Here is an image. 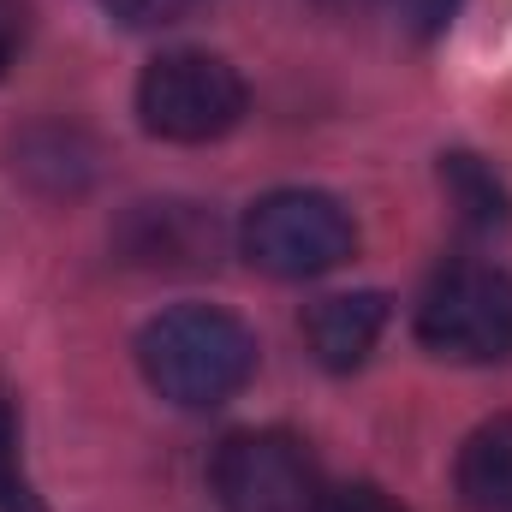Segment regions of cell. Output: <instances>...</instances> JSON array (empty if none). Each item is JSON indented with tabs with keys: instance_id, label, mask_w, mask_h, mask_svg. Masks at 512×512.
Returning a JSON list of instances; mask_svg holds the SVG:
<instances>
[{
	"instance_id": "2",
	"label": "cell",
	"mask_w": 512,
	"mask_h": 512,
	"mask_svg": "<svg viewBox=\"0 0 512 512\" xmlns=\"http://www.w3.org/2000/svg\"><path fill=\"white\" fill-rule=\"evenodd\" d=\"M245 78L221 60V54H203V48H179V54H161L149 60L143 84H137V114L143 131L167 137V143H215L245 120Z\"/></svg>"
},
{
	"instance_id": "1",
	"label": "cell",
	"mask_w": 512,
	"mask_h": 512,
	"mask_svg": "<svg viewBox=\"0 0 512 512\" xmlns=\"http://www.w3.org/2000/svg\"><path fill=\"white\" fill-rule=\"evenodd\" d=\"M137 364L161 399L185 411H209L251 382L256 340L239 316L215 304H179V310H161L137 334Z\"/></svg>"
},
{
	"instance_id": "10",
	"label": "cell",
	"mask_w": 512,
	"mask_h": 512,
	"mask_svg": "<svg viewBox=\"0 0 512 512\" xmlns=\"http://www.w3.org/2000/svg\"><path fill=\"white\" fill-rule=\"evenodd\" d=\"M18 405L12 393L0 387V512H42V495L24 471V453H18Z\"/></svg>"
},
{
	"instance_id": "14",
	"label": "cell",
	"mask_w": 512,
	"mask_h": 512,
	"mask_svg": "<svg viewBox=\"0 0 512 512\" xmlns=\"http://www.w3.org/2000/svg\"><path fill=\"white\" fill-rule=\"evenodd\" d=\"M18 36H24V6H18V0H0V78H6V66H12Z\"/></svg>"
},
{
	"instance_id": "11",
	"label": "cell",
	"mask_w": 512,
	"mask_h": 512,
	"mask_svg": "<svg viewBox=\"0 0 512 512\" xmlns=\"http://www.w3.org/2000/svg\"><path fill=\"white\" fill-rule=\"evenodd\" d=\"M203 0H102V12L108 18H120L131 30H155V24H179V18H191Z\"/></svg>"
},
{
	"instance_id": "5",
	"label": "cell",
	"mask_w": 512,
	"mask_h": 512,
	"mask_svg": "<svg viewBox=\"0 0 512 512\" xmlns=\"http://www.w3.org/2000/svg\"><path fill=\"white\" fill-rule=\"evenodd\" d=\"M209 483L227 512H316V459L286 429H239L221 441Z\"/></svg>"
},
{
	"instance_id": "13",
	"label": "cell",
	"mask_w": 512,
	"mask_h": 512,
	"mask_svg": "<svg viewBox=\"0 0 512 512\" xmlns=\"http://www.w3.org/2000/svg\"><path fill=\"white\" fill-rule=\"evenodd\" d=\"M399 6V18L417 30V36H441L447 24H453V12H459V0H393Z\"/></svg>"
},
{
	"instance_id": "7",
	"label": "cell",
	"mask_w": 512,
	"mask_h": 512,
	"mask_svg": "<svg viewBox=\"0 0 512 512\" xmlns=\"http://www.w3.org/2000/svg\"><path fill=\"white\" fill-rule=\"evenodd\" d=\"M131 262L143 268H179V262H203L215 251V221L191 203H137L120 233Z\"/></svg>"
},
{
	"instance_id": "6",
	"label": "cell",
	"mask_w": 512,
	"mask_h": 512,
	"mask_svg": "<svg viewBox=\"0 0 512 512\" xmlns=\"http://www.w3.org/2000/svg\"><path fill=\"white\" fill-rule=\"evenodd\" d=\"M382 328H387L382 292H334V298L310 304V316H304V340H310L322 370H358L376 352Z\"/></svg>"
},
{
	"instance_id": "9",
	"label": "cell",
	"mask_w": 512,
	"mask_h": 512,
	"mask_svg": "<svg viewBox=\"0 0 512 512\" xmlns=\"http://www.w3.org/2000/svg\"><path fill=\"white\" fill-rule=\"evenodd\" d=\"M441 185L453 191V203H459V215L471 221V227H507V191L495 185V173L477 161V155H447L441 161Z\"/></svg>"
},
{
	"instance_id": "8",
	"label": "cell",
	"mask_w": 512,
	"mask_h": 512,
	"mask_svg": "<svg viewBox=\"0 0 512 512\" xmlns=\"http://www.w3.org/2000/svg\"><path fill=\"white\" fill-rule=\"evenodd\" d=\"M459 501L471 512H512V417L483 423L459 447Z\"/></svg>"
},
{
	"instance_id": "4",
	"label": "cell",
	"mask_w": 512,
	"mask_h": 512,
	"mask_svg": "<svg viewBox=\"0 0 512 512\" xmlns=\"http://www.w3.org/2000/svg\"><path fill=\"white\" fill-rule=\"evenodd\" d=\"M239 245L274 280H316L358 251V227L328 191H268L251 203Z\"/></svg>"
},
{
	"instance_id": "3",
	"label": "cell",
	"mask_w": 512,
	"mask_h": 512,
	"mask_svg": "<svg viewBox=\"0 0 512 512\" xmlns=\"http://www.w3.org/2000/svg\"><path fill=\"white\" fill-rule=\"evenodd\" d=\"M417 340L453 364L512 358V274L489 262H453L417 304Z\"/></svg>"
},
{
	"instance_id": "12",
	"label": "cell",
	"mask_w": 512,
	"mask_h": 512,
	"mask_svg": "<svg viewBox=\"0 0 512 512\" xmlns=\"http://www.w3.org/2000/svg\"><path fill=\"white\" fill-rule=\"evenodd\" d=\"M316 512H405V507L387 501L382 489H370V483H346V489H322Z\"/></svg>"
}]
</instances>
